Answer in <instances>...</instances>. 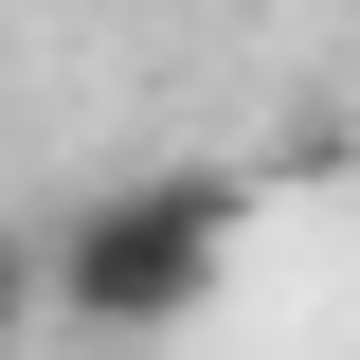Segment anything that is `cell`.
<instances>
[{
    "mask_svg": "<svg viewBox=\"0 0 360 360\" xmlns=\"http://www.w3.org/2000/svg\"><path fill=\"white\" fill-rule=\"evenodd\" d=\"M37 324H54V234H18V217H0V360L37 342Z\"/></svg>",
    "mask_w": 360,
    "mask_h": 360,
    "instance_id": "7a4b0ae2",
    "label": "cell"
},
{
    "mask_svg": "<svg viewBox=\"0 0 360 360\" xmlns=\"http://www.w3.org/2000/svg\"><path fill=\"white\" fill-rule=\"evenodd\" d=\"M234 234H252V180L234 162L90 180L72 217H54V324H72V342H180V324L234 288Z\"/></svg>",
    "mask_w": 360,
    "mask_h": 360,
    "instance_id": "6da1fadb",
    "label": "cell"
}]
</instances>
